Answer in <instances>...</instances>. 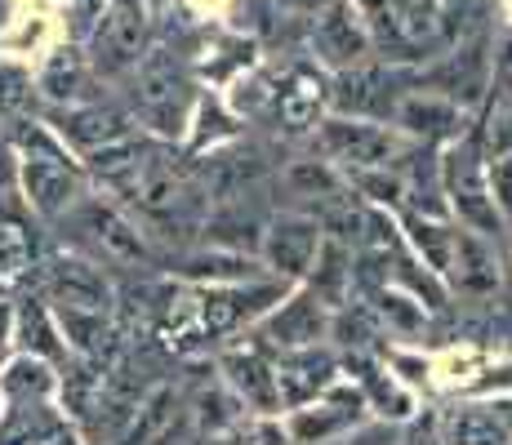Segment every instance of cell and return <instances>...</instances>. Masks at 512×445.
<instances>
[{
	"label": "cell",
	"mask_w": 512,
	"mask_h": 445,
	"mask_svg": "<svg viewBox=\"0 0 512 445\" xmlns=\"http://www.w3.org/2000/svg\"><path fill=\"white\" fill-rule=\"evenodd\" d=\"M116 192L130 196L147 223H165V219H174V214H183V205L192 201L196 187H192V170L174 156V147L147 143L134 174L125 178Z\"/></svg>",
	"instance_id": "cell-1"
},
{
	"label": "cell",
	"mask_w": 512,
	"mask_h": 445,
	"mask_svg": "<svg viewBox=\"0 0 512 445\" xmlns=\"http://www.w3.org/2000/svg\"><path fill=\"white\" fill-rule=\"evenodd\" d=\"M263 250H268L272 272L281 276H303L321 250V223L303 219V214H285L263 232Z\"/></svg>",
	"instance_id": "cell-12"
},
{
	"label": "cell",
	"mask_w": 512,
	"mask_h": 445,
	"mask_svg": "<svg viewBox=\"0 0 512 445\" xmlns=\"http://www.w3.org/2000/svg\"><path fill=\"white\" fill-rule=\"evenodd\" d=\"M277 9H290V14H317V9H326L330 0H272Z\"/></svg>",
	"instance_id": "cell-32"
},
{
	"label": "cell",
	"mask_w": 512,
	"mask_h": 445,
	"mask_svg": "<svg viewBox=\"0 0 512 445\" xmlns=\"http://www.w3.org/2000/svg\"><path fill=\"white\" fill-rule=\"evenodd\" d=\"M308 45H312V58H317L321 67H330V72L357 67L374 54L370 27H366V18H361V9L352 5V0H330L326 9H317Z\"/></svg>",
	"instance_id": "cell-6"
},
{
	"label": "cell",
	"mask_w": 512,
	"mask_h": 445,
	"mask_svg": "<svg viewBox=\"0 0 512 445\" xmlns=\"http://www.w3.org/2000/svg\"><path fill=\"white\" fill-rule=\"evenodd\" d=\"M196 445H214V441H196Z\"/></svg>",
	"instance_id": "cell-35"
},
{
	"label": "cell",
	"mask_w": 512,
	"mask_h": 445,
	"mask_svg": "<svg viewBox=\"0 0 512 445\" xmlns=\"http://www.w3.org/2000/svg\"><path fill=\"white\" fill-rule=\"evenodd\" d=\"M415 445H432V441H415Z\"/></svg>",
	"instance_id": "cell-36"
},
{
	"label": "cell",
	"mask_w": 512,
	"mask_h": 445,
	"mask_svg": "<svg viewBox=\"0 0 512 445\" xmlns=\"http://www.w3.org/2000/svg\"><path fill=\"white\" fill-rule=\"evenodd\" d=\"M18 321H23V343H27V352H36V356H58V352H63V348H58V330L49 325V312H45L36 299L23 303Z\"/></svg>",
	"instance_id": "cell-26"
},
{
	"label": "cell",
	"mask_w": 512,
	"mask_h": 445,
	"mask_svg": "<svg viewBox=\"0 0 512 445\" xmlns=\"http://www.w3.org/2000/svg\"><path fill=\"white\" fill-rule=\"evenodd\" d=\"M312 263H317L312 267V294H317L326 308H343V299H348V281H352L343 241H321V250H317Z\"/></svg>",
	"instance_id": "cell-23"
},
{
	"label": "cell",
	"mask_w": 512,
	"mask_h": 445,
	"mask_svg": "<svg viewBox=\"0 0 512 445\" xmlns=\"http://www.w3.org/2000/svg\"><path fill=\"white\" fill-rule=\"evenodd\" d=\"M401 89H397V72L383 63H366L357 67H343L334 72V85H330V107L343 116H361V121H379V116H392L397 107Z\"/></svg>",
	"instance_id": "cell-7"
},
{
	"label": "cell",
	"mask_w": 512,
	"mask_h": 445,
	"mask_svg": "<svg viewBox=\"0 0 512 445\" xmlns=\"http://www.w3.org/2000/svg\"><path fill=\"white\" fill-rule=\"evenodd\" d=\"M277 285H268V290H245V285H228V290H210L201 299V321L210 334H223V330H236V325L245 321V316H254L263 308L259 299H277Z\"/></svg>",
	"instance_id": "cell-18"
},
{
	"label": "cell",
	"mask_w": 512,
	"mask_h": 445,
	"mask_svg": "<svg viewBox=\"0 0 512 445\" xmlns=\"http://www.w3.org/2000/svg\"><path fill=\"white\" fill-rule=\"evenodd\" d=\"M223 374L245 405L272 414L281 405V383H277V365L263 361V352H228L223 356Z\"/></svg>",
	"instance_id": "cell-16"
},
{
	"label": "cell",
	"mask_w": 512,
	"mask_h": 445,
	"mask_svg": "<svg viewBox=\"0 0 512 445\" xmlns=\"http://www.w3.org/2000/svg\"><path fill=\"white\" fill-rule=\"evenodd\" d=\"M446 276L455 281V290L464 294H495L499 290V263L495 250L481 241L477 232H455V245H450V267Z\"/></svg>",
	"instance_id": "cell-14"
},
{
	"label": "cell",
	"mask_w": 512,
	"mask_h": 445,
	"mask_svg": "<svg viewBox=\"0 0 512 445\" xmlns=\"http://www.w3.org/2000/svg\"><path fill=\"white\" fill-rule=\"evenodd\" d=\"M272 98H277V116H281L285 130L303 134V130H312V125H317L321 107L330 103V89H326V81H321L317 72H308V67H294V72L285 76V85Z\"/></svg>",
	"instance_id": "cell-15"
},
{
	"label": "cell",
	"mask_w": 512,
	"mask_h": 445,
	"mask_svg": "<svg viewBox=\"0 0 512 445\" xmlns=\"http://www.w3.org/2000/svg\"><path fill=\"white\" fill-rule=\"evenodd\" d=\"M441 187L450 192V205L472 232H499V205L490 196L486 174L477 170V147L472 143H459L441 161Z\"/></svg>",
	"instance_id": "cell-8"
},
{
	"label": "cell",
	"mask_w": 512,
	"mask_h": 445,
	"mask_svg": "<svg viewBox=\"0 0 512 445\" xmlns=\"http://www.w3.org/2000/svg\"><path fill=\"white\" fill-rule=\"evenodd\" d=\"M170 419H174V388L156 383V388L143 392L139 410L130 414V423H125V432L116 441L121 445H156L165 437V428H170Z\"/></svg>",
	"instance_id": "cell-22"
},
{
	"label": "cell",
	"mask_w": 512,
	"mask_h": 445,
	"mask_svg": "<svg viewBox=\"0 0 512 445\" xmlns=\"http://www.w3.org/2000/svg\"><path fill=\"white\" fill-rule=\"evenodd\" d=\"M58 134L90 156V152H98V147L116 143V138H125V134H134V130H130V121H125L116 107H76L72 103L63 112V125H58Z\"/></svg>",
	"instance_id": "cell-17"
},
{
	"label": "cell",
	"mask_w": 512,
	"mask_h": 445,
	"mask_svg": "<svg viewBox=\"0 0 512 445\" xmlns=\"http://www.w3.org/2000/svg\"><path fill=\"white\" fill-rule=\"evenodd\" d=\"M18 147H23L27 201H32L45 219H58V214L76 201V192H81V174H76V165L58 152L54 138H49L41 125L23 121V130H18Z\"/></svg>",
	"instance_id": "cell-4"
},
{
	"label": "cell",
	"mask_w": 512,
	"mask_h": 445,
	"mask_svg": "<svg viewBox=\"0 0 512 445\" xmlns=\"http://www.w3.org/2000/svg\"><path fill=\"white\" fill-rule=\"evenodd\" d=\"M49 299H54V308L107 316V308H112V281L103 276V267L85 259H54L49 263Z\"/></svg>",
	"instance_id": "cell-10"
},
{
	"label": "cell",
	"mask_w": 512,
	"mask_h": 445,
	"mask_svg": "<svg viewBox=\"0 0 512 445\" xmlns=\"http://www.w3.org/2000/svg\"><path fill=\"white\" fill-rule=\"evenodd\" d=\"M326 330H330V308L312 290L281 303V312L268 321V339L277 348H317V339H326Z\"/></svg>",
	"instance_id": "cell-13"
},
{
	"label": "cell",
	"mask_w": 512,
	"mask_h": 445,
	"mask_svg": "<svg viewBox=\"0 0 512 445\" xmlns=\"http://www.w3.org/2000/svg\"><path fill=\"white\" fill-rule=\"evenodd\" d=\"M450 445H508V432L495 414L459 410L455 419H450Z\"/></svg>",
	"instance_id": "cell-24"
},
{
	"label": "cell",
	"mask_w": 512,
	"mask_h": 445,
	"mask_svg": "<svg viewBox=\"0 0 512 445\" xmlns=\"http://www.w3.org/2000/svg\"><path fill=\"white\" fill-rule=\"evenodd\" d=\"M85 85H90V58L76 45H58L41 72L45 98H54V103H76V98L85 94Z\"/></svg>",
	"instance_id": "cell-21"
},
{
	"label": "cell",
	"mask_w": 512,
	"mask_h": 445,
	"mask_svg": "<svg viewBox=\"0 0 512 445\" xmlns=\"http://www.w3.org/2000/svg\"><path fill=\"white\" fill-rule=\"evenodd\" d=\"M285 183H290V192L299 196H317V201H326V196L339 192V174L330 170V161H294L290 170H285Z\"/></svg>",
	"instance_id": "cell-25"
},
{
	"label": "cell",
	"mask_w": 512,
	"mask_h": 445,
	"mask_svg": "<svg viewBox=\"0 0 512 445\" xmlns=\"http://www.w3.org/2000/svg\"><path fill=\"white\" fill-rule=\"evenodd\" d=\"M428 85L437 89V94L455 98V103H459V94L477 98L481 89H486V54H481V49H472V45H459L455 54H450L446 63L428 76Z\"/></svg>",
	"instance_id": "cell-19"
},
{
	"label": "cell",
	"mask_w": 512,
	"mask_h": 445,
	"mask_svg": "<svg viewBox=\"0 0 512 445\" xmlns=\"http://www.w3.org/2000/svg\"><path fill=\"white\" fill-rule=\"evenodd\" d=\"M334 361L317 356L312 348H290V356L277 365V383H281V401H308L312 392L326 388Z\"/></svg>",
	"instance_id": "cell-20"
},
{
	"label": "cell",
	"mask_w": 512,
	"mask_h": 445,
	"mask_svg": "<svg viewBox=\"0 0 512 445\" xmlns=\"http://www.w3.org/2000/svg\"><path fill=\"white\" fill-rule=\"evenodd\" d=\"M317 147L330 165H343V170H388V165L401 161V143L392 130L383 125H370L361 116H339V121H321L317 130Z\"/></svg>",
	"instance_id": "cell-5"
},
{
	"label": "cell",
	"mask_w": 512,
	"mask_h": 445,
	"mask_svg": "<svg viewBox=\"0 0 512 445\" xmlns=\"http://www.w3.org/2000/svg\"><path fill=\"white\" fill-rule=\"evenodd\" d=\"M5 325H9V312H5V308H0V334H5Z\"/></svg>",
	"instance_id": "cell-34"
},
{
	"label": "cell",
	"mask_w": 512,
	"mask_h": 445,
	"mask_svg": "<svg viewBox=\"0 0 512 445\" xmlns=\"http://www.w3.org/2000/svg\"><path fill=\"white\" fill-rule=\"evenodd\" d=\"M107 0H76V9H81L85 18H98V9H103Z\"/></svg>",
	"instance_id": "cell-33"
},
{
	"label": "cell",
	"mask_w": 512,
	"mask_h": 445,
	"mask_svg": "<svg viewBox=\"0 0 512 445\" xmlns=\"http://www.w3.org/2000/svg\"><path fill=\"white\" fill-rule=\"evenodd\" d=\"M410 227H415V245L423 254H428L432 272H446L450 267V245H455V232H446V227L428 223L423 214H410Z\"/></svg>",
	"instance_id": "cell-27"
},
{
	"label": "cell",
	"mask_w": 512,
	"mask_h": 445,
	"mask_svg": "<svg viewBox=\"0 0 512 445\" xmlns=\"http://www.w3.org/2000/svg\"><path fill=\"white\" fill-rule=\"evenodd\" d=\"M32 263V236L18 223H0V276H14Z\"/></svg>",
	"instance_id": "cell-29"
},
{
	"label": "cell",
	"mask_w": 512,
	"mask_h": 445,
	"mask_svg": "<svg viewBox=\"0 0 512 445\" xmlns=\"http://www.w3.org/2000/svg\"><path fill=\"white\" fill-rule=\"evenodd\" d=\"M49 383H54V379H49V370L36 361V356L9 365V374H5V392H9V397H45Z\"/></svg>",
	"instance_id": "cell-28"
},
{
	"label": "cell",
	"mask_w": 512,
	"mask_h": 445,
	"mask_svg": "<svg viewBox=\"0 0 512 445\" xmlns=\"http://www.w3.org/2000/svg\"><path fill=\"white\" fill-rule=\"evenodd\" d=\"M147 54V5L143 0H107L90 27V72L125 76Z\"/></svg>",
	"instance_id": "cell-3"
},
{
	"label": "cell",
	"mask_w": 512,
	"mask_h": 445,
	"mask_svg": "<svg viewBox=\"0 0 512 445\" xmlns=\"http://www.w3.org/2000/svg\"><path fill=\"white\" fill-rule=\"evenodd\" d=\"M236 445H277V432L263 428V423H245V428H236Z\"/></svg>",
	"instance_id": "cell-31"
},
{
	"label": "cell",
	"mask_w": 512,
	"mask_h": 445,
	"mask_svg": "<svg viewBox=\"0 0 512 445\" xmlns=\"http://www.w3.org/2000/svg\"><path fill=\"white\" fill-rule=\"evenodd\" d=\"M76 223H81V232H90V241L103 250V259L125 263V267H147L152 263V245H147V236L125 219L121 210H112V205L81 201Z\"/></svg>",
	"instance_id": "cell-9"
},
{
	"label": "cell",
	"mask_w": 512,
	"mask_h": 445,
	"mask_svg": "<svg viewBox=\"0 0 512 445\" xmlns=\"http://www.w3.org/2000/svg\"><path fill=\"white\" fill-rule=\"evenodd\" d=\"M392 121L406 134L423 138V143H437V138H459L464 134V112H459L455 98L437 94V89H415V94H401L392 107Z\"/></svg>",
	"instance_id": "cell-11"
},
{
	"label": "cell",
	"mask_w": 512,
	"mask_h": 445,
	"mask_svg": "<svg viewBox=\"0 0 512 445\" xmlns=\"http://www.w3.org/2000/svg\"><path fill=\"white\" fill-rule=\"evenodd\" d=\"M490 196L499 201V210L512 219V156H499V161H490Z\"/></svg>",
	"instance_id": "cell-30"
},
{
	"label": "cell",
	"mask_w": 512,
	"mask_h": 445,
	"mask_svg": "<svg viewBox=\"0 0 512 445\" xmlns=\"http://www.w3.org/2000/svg\"><path fill=\"white\" fill-rule=\"evenodd\" d=\"M134 72H139V89H134L139 116L152 130L179 134L187 121V103H192V76H187L183 58L174 49H147Z\"/></svg>",
	"instance_id": "cell-2"
}]
</instances>
